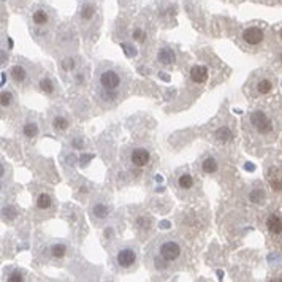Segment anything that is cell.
<instances>
[{"label":"cell","mask_w":282,"mask_h":282,"mask_svg":"<svg viewBox=\"0 0 282 282\" xmlns=\"http://www.w3.org/2000/svg\"><path fill=\"white\" fill-rule=\"evenodd\" d=\"M181 252H182V249L177 241L170 240V238L160 241V244L157 246V257H160V260H162L159 268H165L167 263L176 262L177 258H179Z\"/></svg>","instance_id":"cell-1"},{"label":"cell","mask_w":282,"mask_h":282,"mask_svg":"<svg viewBox=\"0 0 282 282\" xmlns=\"http://www.w3.org/2000/svg\"><path fill=\"white\" fill-rule=\"evenodd\" d=\"M250 124H252V127H254L258 133H262V135H268V133L273 130V122L260 109H257L250 114Z\"/></svg>","instance_id":"cell-2"},{"label":"cell","mask_w":282,"mask_h":282,"mask_svg":"<svg viewBox=\"0 0 282 282\" xmlns=\"http://www.w3.org/2000/svg\"><path fill=\"white\" fill-rule=\"evenodd\" d=\"M99 81H100V86L105 89V91H116L121 84V76L117 71L108 69L100 73Z\"/></svg>","instance_id":"cell-3"},{"label":"cell","mask_w":282,"mask_h":282,"mask_svg":"<svg viewBox=\"0 0 282 282\" xmlns=\"http://www.w3.org/2000/svg\"><path fill=\"white\" fill-rule=\"evenodd\" d=\"M116 262L119 266H122V268H130V266H133L137 262L135 249H132V247L119 249V250H117V254H116Z\"/></svg>","instance_id":"cell-4"},{"label":"cell","mask_w":282,"mask_h":282,"mask_svg":"<svg viewBox=\"0 0 282 282\" xmlns=\"http://www.w3.org/2000/svg\"><path fill=\"white\" fill-rule=\"evenodd\" d=\"M243 40L250 46H257L258 43L263 41V31L258 27H247L243 32Z\"/></svg>","instance_id":"cell-5"},{"label":"cell","mask_w":282,"mask_h":282,"mask_svg":"<svg viewBox=\"0 0 282 282\" xmlns=\"http://www.w3.org/2000/svg\"><path fill=\"white\" fill-rule=\"evenodd\" d=\"M130 162L138 168L146 167L147 162H149V152L143 149V147H137V149H133L130 154Z\"/></svg>","instance_id":"cell-6"},{"label":"cell","mask_w":282,"mask_h":282,"mask_svg":"<svg viewBox=\"0 0 282 282\" xmlns=\"http://www.w3.org/2000/svg\"><path fill=\"white\" fill-rule=\"evenodd\" d=\"M190 79L197 84H202L208 79V69L203 65H195L190 70Z\"/></svg>","instance_id":"cell-7"},{"label":"cell","mask_w":282,"mask_h":282,"mask_svg":"<svg viewBox=\"0 0 282 282\" xmlns=\"http://www.w3.org/2000/svg\"><path fill=\"white\" fill-rule=\"evenodd\" d=\"M266 228H268V232L273 235L282 233V217L278 216V214H271V216L266 219Z\"/></svg>","instance_id":"cell-8"},{"label":"cell","mask_w":282,"mask_h":282,"mask_svg":"<svg viewBox=\"0 0 282 282\" xmlns=\"http://www.w3.org/2000/svg\"><path fill=\"white\" fill-rule=\"evenodd\" d=\"M157 59H159V62L163 64V65L173 64V62H175V53H173V49L162 48V49L159 51V54H157Z\"/></svg>","instance_id":"cell-9"},{"label":"cell","mask_w":282,"mask_h":282,"mask_svg":"<svg viewBox=\"0 0 282 282\" xmlns=\"http://www.w3.org/2000/svg\"><path fill=\"white\" fill-rule=\"evenodd\" d=\"M217 168H219V163H217V160L214 159V157H206V159L203 160V163H202V170H203L206 175L216 173Z\"/></svg>","instance_id":"cell-10"},{"label":"cell","mask_w":282,"mask_h":282,"mask_svg":"<svg viewBox=\"0 0 282 282\" xmlns=\"http://www.w3.org/2000/svg\"><path fill=\"white\" fill-rule=\"evenodd\" d=\"M92 214L97 219H105L108 214H109V210H108V206L106 205H103V203H95L92 206Z\"/></svg>","instance_id":"cell-11"},{"label":"cell","mask_w":282,"mask_h":282,"mask_svg":"<svg viewBox=\"0 0 282 282\" xmlns=\"http://www.w3.org/2000/svg\"><path fill=\"white\" fill-rule=\"evenodd\" d=\"M257 92L258 94H270L273 91V83L270 79H266V78H262L260 81L257 83Z\"/></svg>","instance_id":"cell-12"},{"label":"cell","mask_w":282,"mask_h":282,"mask_svg":"<svg viewBox=\"0 0 282 282\" xmlns=\"http://www.w3.org/2000/svg\"><path fill=\"white\" fill-rule=\"evenodd\" d=\"M11 78L16 81V83H22L26 79V70L22 69L21 65H14L11 69Z\"/></svg>","instance_id":"cell-13"},{"label":"cell","mask_w":282,"mask_h":282,"mask_svg":"<svg viewBox=\"0 0 282 282\" xmlns=\"http://www.w3.org/2000/svg\"><path fill=\"white\" fill-rule=\"evenodd\" d=\"M249 200L252 203H263V200H265V192L262 189H254V190H250V194H249Z\"/></svg>","instance_id":"cell-14"},{"label":"cell","mask_w":282,"mask_h":282,"mask_svg":"<svg viewBox=\"0 0 282 282\" xmlns=\"http://www.w3.org/2000/svg\"><path fill=\"white\" fill-rule=\"evenodd\" d=\"M177 184H179L181 189H190L192 185H194V177H192L190 175H187V173H184V175L179 176Z\"/></svg>","instance_id":"cell-15"},{"label":"cell","mask_w":282,"mask_h":282,"mask_svg":"<svg viewBox=\"0 0 282 282\" xmlns=\"http://www.w3.org/2000/svg\"><path fill=\"white\" fill-rule=\"evenodd\" d=\"M36 133H38V125H36L35 122H27L24 125V135L27 138H34Z\"/></svg>","instance_id":"cell-16"},{"label":"cell","mask_w":282,"mask_h":282,"mask_svg":"<svg viewBox=\"0 0 282 282\" xmlns=\"http://www.w3.org/2000/svg\"><path fill=\"white\" fill-rule=\"evenodd\" d=\"M65 252H67V247H65V244H62V243L54 244V246L51 247V254H53V257H56V258L64 257Z\"/></svg>","instance_id":"cell-17"},{"label":"cell","mask_w":282,"mask_h":282,"mask_svg":"<svg viewBox=\"0 0 282 282\" xmlns=\"http://www.w3.org/2000/svg\"><path fill=\"white\" fill-rule=\"evenodd\" d=\"M34 22H35V24H38V26L46 24V22H48V14H46V11H43V10L35 11V13H34Z\"/></svg>","instance_id":"cell-18"},{"label":"cell","mask_w":282,"mask_h":282,"mask_svg":"<svg viewBox=\"0 0 282 282\" xmlns=\"http://www.w3.org/2000/svg\"><path fill=\"white\" fill-rule=\"evenodd\" d=\"M36 206H38L40 210H48L51 206V197L48 194H41L38 200H36Z\"/></svg>","instance_id":"cell-19"},{"label":"cell","mask_w":282,"mask_h":282,"mask_svg":"<svg viewBox=\"0 0 282 282\" xmlns=\"http://www.w3.org/2000/svg\"><path fill=\"white\" fill-rule=\"evenodd\" d=\"M216 137H217L220 141H230V140L233 138L232 132H230V129H228V127H222V129H219V130H217V133H216Z\"/></svg>","instance_id":"cell-20"},{"label":"cell","mask_w":282,"mask_h":282,"mask_svg":"<svg viewBox=\"0 0 282 282\" xmlns=\"http://www.w3.org/2000/svg\"><path fill=\"white\" fill-rule=\"evenodd\" d=\"M94 14H95V8L92 5H86L83 6V11H81V18L89 21V19H92L94 18Z\"/></svg>","instance_id":"cell-21"},{"label":"cell","mask_w":282,"mask_h":282,"mask_svg":"<svg viewBox=\"0 0 282 282\" xmlns=\"http://www.w3.org/2000/svg\"><path fill=\"white\" fill-rule=\"evenodd\" d=\"M53 125H54L56 130H65L67 127H69V121H67L65 117H62V116H57L54 119V122H53Z\"/></svg>","instance_id":"cell-22"},{"label":"cell","mask_w":282,"mask_h":282,"mask_svg":"<svg viewBox=\"0 0 282 282\" xmlns=\"http://www.w3.org/2000/svg\"><path fill=\"white\" fill-rule=\"evenodd\" d=\"M40 87H41V91L46 92V94H51V92L54 91V86H53V83H51L48 78H44V79L40 81Z\"/></svg>","instance_id":"cell-23"},{"label":"cell","mask_w":282,"mask_h":282,"mask_svg":"<svg viewBox=\"0 0 282 282\" xmlns=\"http://www.w3.org/2000/svg\"><path fill=\"white\" fill-rule=\"evenodd\" d=\"M270 184L274 192H281L282 190V179L281 177H271L270 179Z\"/></svg>","instance_id":"cell-24"},{"label":"cell","mask_w":282,"mask_h":282,"mask_svg":"<svg viewBox=\"0 0 282 282\" xmlns=\"http://www.w3.org/2000/svg\"><path fill=\"white\" fill-rule=\"evenodd\" d=\"M13 102V95L10 92H2V106H10Z\"/></svg>","instance_id":"cell-25"},{"label":"cell","mask_w":282,"mask_h":282,"mask_svg":"<svg viewBox=\"0 0 282 282\" xmlns=\"http://www.w3.org/2000/svg\"><path fill=\"white\" fill-rule=\"evenodd\" d=\"M133 38H135V40H144L143 31H141V29H135V31H133Z\"/></svg>","instance_id":"cell-26"},{"label":"cell","mask_w":282,"mask_h":282,"mask_svg":"<svg viewBox=\"0 0 282 282\" xmlns=\"http://www.w3.org/2000/svg\"><path fill=\"white\" fill-rule=\"evenodd\" d=\"M62 65H64L65 70H71L73 67H75V62H73V59H65Z\"/></svg>","instance_id":"cell-27"},{"label":"cell","mask_w":282,"mask_h":282,"mask_svg":"<svg viewBox=\"0 0 282 282\" xmlns=\"http://www.w3.org/2000/svg\"><path fill=\"white\" fill-rule=\"evenodd\" d=\"M8 281H10V282H18V281H22L21 273H11L10 276H8Z\"/></svg>","instance_id":"cell-28"},{"label":"cell","mask_w":282,"mask_h":282,"mask_svg":"<svg viewBox=\"0 0 282 282\" xmlns=\"http://www.w3.org/2000/svg\"><path fill=\"white\" fill-rule=\"evenodd\" d=\"M3 214H5V216H8V217H14V211L13 210H3Z\"/></svg>","instance_id":"cell-29"},{"label":"cell","mask_w":282,"mask_h":282,"mask_svg":"<svg viewBox=\"0 0 282 282\" xmlns=\"http://www.w3.org/2000/svg\"><path fill=\"white\" fill-rule=\"evenodd\" d=\"M279 35H281V38H282V29H281V32H279Z\"/></svg>","instance_id":"cell-30"},{"label":"cell","mask_w":282,"mask_h":282,"mask_svg":"<svg viewBox=\"0 0 282 282\" xmlns=\"http://www.w3.org/2000/svg\"><path fill=\"white\" fill-rule=\"evenodd\" d=\"M281 61H282V54H281Z\"/></svg>","instance_id":"cell-31"}]
</instances>
